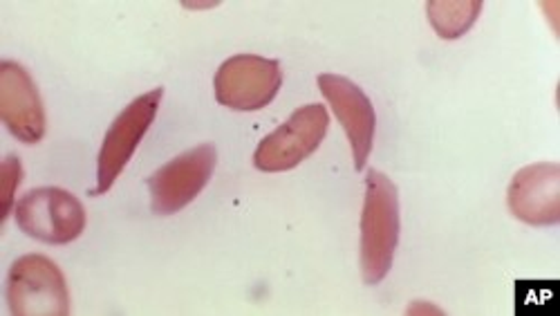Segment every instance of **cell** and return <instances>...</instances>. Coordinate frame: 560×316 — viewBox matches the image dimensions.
Listing matches in <instances>:
<instances>
[{
	"label": "cell",
	"mask_w": 560,
	"mask_h": 316,
	"mask_svg": "<svg viewBox=\"0 0 560 316\" xmlns=\"http://www.w3.org/2000/svg\"><path fill=\"white\" fill-rule=\"evenodd\" d=\"M399 227L397 187L388 175L370 168L361 213V277L368 285H380L388 277L399 245Z\"/></svg>",
	"instance_id": "obj_1"
},
{
	"label": "cell",
	"mask_w": 560,
	"mask_h": 316,
	"mask_svg": "<svg viewBox=\"0 0 560 316\" xmlns=\"http://www.w3.org/2000/svg\"><path fill=\"white\" fill-rule=\"evenodd\" d=\"M8 305L14 316L70 314V292L59 265L40 254L16 258L8 274Z\"/></svg>",
	"instance_id": "obj_2"
},
{
	"label": "cell",
	"mask_w": 560,
	"mask_h": 316,
	"mask_svg": "<svg viewBox=\"0 0 560 316\" xmlns=\"http://www.w3.org/2000/svg\"><path fill=\"white\" fill-rule=\"evenodd\" d=\"M19 230L40 243L68 245L85 230V209L77 196L59 187L27 191L14 207Z\"/></svg>",
	"instance_id": "obj_3"
},
{
	"label": "cell",
	"mask_w": 560,
	"mask_h": 316,
	"mask_svg": "<svg viewBox=\"0 0 560 316\" xmlns=\"http://www.w3.org/2000/svg\"><path fill=\"white\" fill-rule=\"evenodd\" d=\"M280 85H283L280 63L258 55L231 57L213 77L218 104L238 113L262 110L276 100Z\"/></svg>",
	"instance_id": "obj_4"
},
{
	"label": "cell",
	"mask_w": 560,
	"mask_h": 316,
	"mask_svg": "<svg viewBox=\"0 0 560 316\" xmlns=\"http://www.w3.org/2000/svg\"><path fill=\"white\" fill-rule=\"evenodd\" d=\"M328 128L330 117L323 104L301 106L285 124H280L258 144L254 166L265 173L296 168L320 147Z\"/></svg>",
	"instance_id": "obj_5"
},
{
	"label": "cell",
	"mask_w": 560,
	"mask_h": 316,
	"mask_svg": "<svg viewBox=\"0 0 560 316\" xmlns=\"http://www.w3.org/2000/svg\"><path fill=\"white\" fill-rule=\"evenodd\" d=\"M164 97V87H153L151 93L132 100L110 124L97 162V189L92 196H104L113 189L117 177L135 155L137 147L147 138L149 128L155 121Z\"/></svg>",
	"instance_id": "obj_6"
},
{
	"label": "cell",
	"mask_w": 560,
	"mask_h": 316,
	"mask_svg": "<svg viewBox=\"0 0 560 316\" xmlns=\"http://www.w3.org/2000/svg\"><path fill=\"white\" fill-rule=\"evenodd\" d=\"M215 164V147L202 144L158 168L149 179L153 211L158 215H173L184 207H189L209 185Z\"/></svg>",
	"instance_id": "obj_7"
},
{
	"label": "cell",
	"mask_w": 560,
	"mask_h": 316,
	"mask_svg": "<svg viewBox=\"0 0 560 316\" xmlns=\"http://www.w3.org/2000/svg\"><path fill=\"white\" fill-rule=\"evenodd\" d=\"M318 90L328 100L337 119L341 121L354 157V168L363 171L372 144H375L377 115L375 106L368 100L363 90L348 77L341 74H318Z\"/></svg>",
	"instance_id": "obj_8"
},
{
	"label": "cell",
	"mask_w": 560,
	"mask_h": 316,
	"mask_svg": "<svg viewBox=\"0 0 560 316\" xmlns=\"http://www.w3.org/2000/svg\"><path fill=\"white\" fill-rule=\"evenodd\" d=\"M0 119L14 138L34 147L45 134V108L32 74L16 61L0 63Z\"/></svg>",
	"instance_id": "obj_9"
},
{
	"label": "cell",
	"mask_w": 560,
	"mask_h": 316,
	"mask_svg": "<svg viewBox=\"0 0 560 316\" xmlns=\"http://www.w3.org/2000/svg\"><path fill=\"white\" fill-rule=\"evenodd\" d=\"M506 202L511 213L534 227H549L560 220V166L538 162L513 175Z\"/></svg>",
	"instance_id": "obj_10"
},
{
	"label": "cell",
	"mask_w": 560,
	"mask_h": 316,
	"mask_svg": "<svg viewBox=\"0 0 560 316\" xmlns=\"http://www.w3.org/2000/svg\"><path fill=\"white\" fill-rule=\"evenodd\" d=\"M482 12L480 0H431L427 5L429 21L440 38L455 40L474 27Z\"/></svg>",
	"instance_id": "obj_11"
},
{
	"label": "cell",
	"mask_w": 560,
	"mask_h": 316,
	"mask_svg": "<svg viewBox=\"0 0 560 316\" xmlns=\"http://www.w3.org/2000/svg\"><path fill=\"white\" fill-rule=\"evenodd\" d=\"M23 179V164L16 155H8L3 162V177H0V185H3V224L8 222L16 198V189Z\"/></svg>",
	"instance_id": "obj_12"
}]
</instances>
